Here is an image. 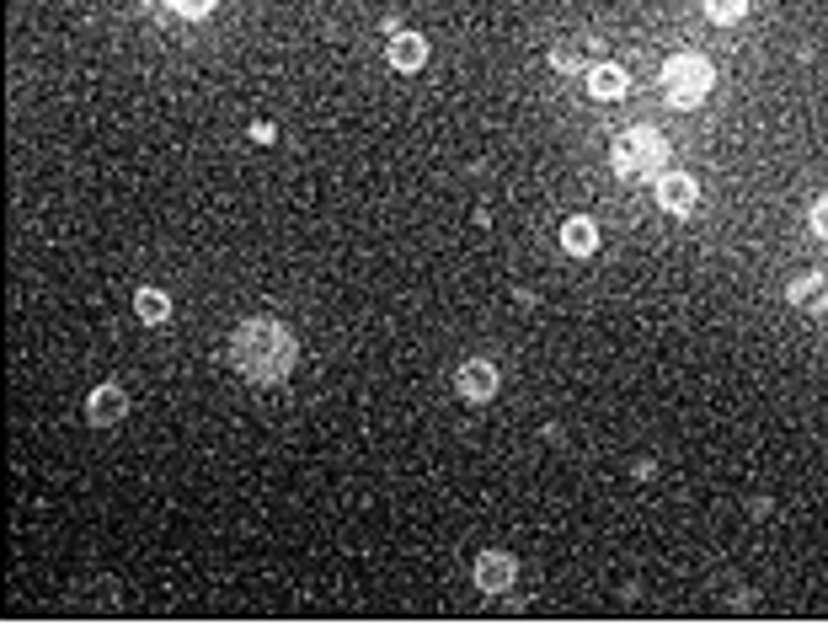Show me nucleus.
Returning <instances> with one entry per match:
<instances>
[{"label":"nucleus","instance_id":"obj_1","mask_svg":"<svg viewBox=\"0 0 828 631\" xmlns=\"http://www.w3.org/2000/svg\"><path fill=\"white\" fill-rule=\"evenodd\" d=\"M230 359L246 380H262V386H273V380H284L294 369V337L278 327V321L257 316V321H241L236 337H230Z\"/></svg>","mask_w":828,"mask_h":631},{"label":"nucleus","instance_id":"obj_2","mask_svg":"<svg viewBox=\"0 0 828 631\" xmlns=\"http://www.w3.org/2000/svg\"><path fill=\"white\" fill-rule=\"evenodd\" d=\"M609 156H615V172L620 177H642V172H658V166L668 161V145H663L658 129H626Z\"/></svg>","mask_w":828,"mask_h":631},{"label":"nucleus","instance_id":"obj_3","mask_svg":"<svg viewBox=\"0 0 828 631\" xmlns=\"http://www.w3.org/2000/svg\"><path fill=\"white\" fill-rule=\"evenodd\" d=\"M663 91H668V102H674V107H695L711 91V65L700 54H674V59H668V70H663Z\"/></svg>","mask_w":828,"mask_h":631},{"label":"nucleus","instance_id":"obj_4","mask_svg":"<svg viewBox=\"0 0 828 631\" xmlns=\"http://www.w3.org/2000/svg\"><path fill=\"white\" fill-rule=\"evenodd\" d=\"M513 578H519V567H513V557H503V551H487V557H476V589L503 594V589H513Z\"/></svg>","mask_w":828,"mask_h":631},{"label":"nucleus","instance_id":"obj_5","mask_svg":"<svg viewBox=\"0 0 828 631\" xmlns=\"http://www.w3.org/2000/svg\"><path fill=\"white\" fill-rule=\"evenodd\" d=\"M497 391V369L487 359H471L460 369V396H471V402H487V396Z\"/></svg>","mask_w":828,"mask_h":631},{"label":"nucleus","instance_id":"obj_6","mask_svg":"<svg viewBox=\"0 0 828 631\" xmlns=\"http://www.w3.org/2000/svg\"><path fill=\"white\" fill-rule=\"evenodd\" d=\"M91 423H118L123 418V412H129V396H123V386H97V391H91Z\"/></svg>","mask_w":828,"mask_h":631},{"label":"nucleus","instance_id":"obj_7","mask_svg":"<svg viewBox=\"0 0 828 631\" xmlns=\"http://www.w3.org/2000/svg\"><path fill=\"white\" fill-rule=\"evenodd\" d=\"M390 65L406 70V75L423 70V65H428V43L417 38V33H396V38H390Z\"/></svg>","mask_w":828,"mask_h":631},{"label":"nucleus","instance_id":"obj_8","mask_svg":"<svg viewBox=\"0 0 828 631\" xmlns=\"http://www.w3.org/2000/svg\"><path fill=\"white\" fill-rule=\"evenodd\" d=\"M658 204L674 209V214H690V209H695V182L684 177V172H668V177L658 182Z\"/></svg>","mask_w":828,"mask_h":631},{"label":"nucleus","instance_id":"obj_9","mask_svg":"<svg viewBox=\"0 0 828 631\" xmlns=\"http://www.w3.org/2000/svg\"><path fill=\"white\" fill-rule=\"evenodd\" d=\"M561 246H567L572 257H588L593 246H599V225L577 214V220H567V225H561Z\"/></svg>","mask_w":828,"mask_h":631},{"label":"nucleus","instance_id":"obj_10","mask_svg":"<svg viewBox=\"0 0 828 631\" xmlns=\"http://www.w3.org/2000/svg\"><path fill=\"white\" fill-rule=\"evenodd\" d=\"M588 91H593V97H620V91H626V70H620V65H593L588 70Z\"/></svg>","mask_w":828,"mask_h":631},{"label":"nucleus","instance_id":"obj_11","mask_svg":"<svg viewBox=\"0 0 828 631\" xmlns=\"http://www.w3.org/2000/svg\"><path fill=\"white\" fill-rule=\"evenodd\" d=\"M134 311H139V321H150V327H161V321L171 316V300L161 295V289H139Z\"/></svg>","mask_w":828,"mask_h":631},{"label":"nucleus","instance_id":"obj_12","mask_svg":"<svg viewBox=\"0 0 828 631\" xmlns=\"http://www.w3.org/2000/svg\"><path fill=\"white\" fill-rule=\"evenodd\" d=\"M791 300L802 305V311H812V305L828 300V284H823V279H796V284H791Z\"/></svg>","mask_w":828,"mask_h":631},{"label":"nucleus","instance_id":"obj_13","mask_svg":"<svg viewBox=\"0 0 828 631\" xmlns=\"http://www.w3.org/2000/svg\"><path fill=\"white\" fill-rule=\"evenodd\" d=\"M743 6H748V0H706L711 22H738V17H743Z\"/></svg>","mask_w":828,"mask_h":631},{"label":"nucleus","instance_id":"obj_14","mask_svg":"<svg viewBox=\"0 0 828 631\" xmlns=\"http://www.w3.org/2000/svg\"><path fill=\"white\" fill-rule=\"evenodd\" d=\"M209 6H214V0H177L182 17H209Z\"/></svg>","mask_w":828,"mask_h":631},{"label":"nucleus","instance_id":"obj_15","mask_svg":"<svg viewBox=\"0 0 828 631\" xmlns=\"http://www.w3.org/2000/svg\"><path fill=\"white\" fill-rule=\"evenodd\" d=\"M812 230H818V236H828V198H818V209H812Z\"/></svg>","mask_w":828,"mask_h":631}]
</instances>
